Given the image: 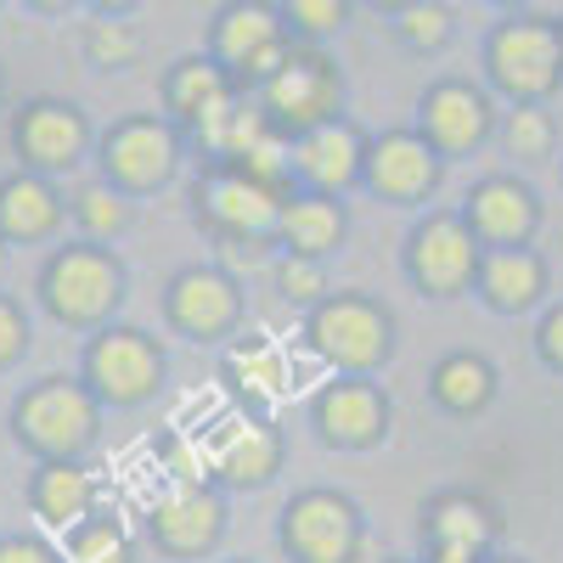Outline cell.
<instances>
[{
	"label": "cell",
	"instance_id": "60d3db41",
	"mask_svg": "<svg viewBox=\"0 0 563 563\" xmlns=\"http://www.w3.org/2000/svg\"><path fill=\"white\" fill-rule=\"evenodd\" d=\"M0 102H7V74H0Z\"/></svg>",
	"mask_w": 563,
	"mask_h": 563
},
{
	"label": "cell",
	"instance_id": "9c48e42d",
	"mask_svg": "<svg viewBox=\"0 0 563 563\" xmlns=\"http://www.w3.org/2000/svg\"><path fill=\"white\" fill-rule=\"evenodd\" d=\"M97 175L108 186H119L124 198H153L180 175L186 164V135L164 119V113H130L113 119L108 130H97Z\"/></svg>",
	"mask_w": 563,
	"mask_h": 563
},
{
	"label": "cell",
	"instance_id": "7402d4cb",
	"mask_svg": "<svg viewBox=\"0 0 563 563\" xmlns=\"http://www.w3.org/2000/svg\"><path fill=\"white\" fill-rule=\"evenodd\" d=\"M63 225H68L63 180H45V175H29V169L0 175V243L7 249L57 243Z\"/></svg>",
	"mask_w": 563,
	"mask_h": 563
},
{
	"label": "cell",
	"instance_id": "5b68a950",
	"mask_svg": "<svg viewBox=\"0 0 563 563\" xmlns=\"http://www.w3.org/2000/svg\"><path fill=\"white\" fill-rule=\"evenodd\" d=\"M254 102L265 113V124L276 135H305V130H321L333 119H350L344 102H350V79L339 68V57L327 45H294L282 68L254 90Z\"/></svg>",
	"mask_w": 563,
	"mask_h": 563
},
{
	"label": "cell",
	"instance_id": "d6a6232c",
	"mask_svg": "<svg viewBox=\"0 0 563 563\" xmlns=\"http://www.w3.org/2000/svg\"><path fill=\"white\" fill-rule=\"evenodd\" d=\"M282 29H288L294 45H327V40H339L355 18L350 0H282Z\"/></svg>",
	"mask_w": 563,
	"mask_h": 563
},
{
	"label": "cell",
	"instance_id": "484cf974",
	"mask_svg": "<svg viewBox=\"0 0 563 563\" xmlns=\"http://www.w3.org/2000/svg\"><path fill=\"white\" fill-rule=\"evenodd\" d=\"M474 294L496 316H525L547 299V260L536 249H485Z\"/></svg>",
	"mask_w": 563,
	"mask_h": 563
},
{
	"label": "cell",
	"instance_id": "603a6c76",
	"mask_svg": "<svg viewBox=\"0 0 563 563\" xmlns=\"http://www.w3.org/2000/svg\"><path fill=\"white\" fill-rule=\"evenodd\" d=\"M158 97H164V119H169L186 141H192L231 97H243V90L225 79V68H220L209 52H186V57H175V63L164 68Z\"/></svg>",
	"mask_w": 563,
	"mask_h": 563
},
{
	"label": "cell",
	"instance_id": "7c38bea8",
	"mask_svg": "<svg viewBox=\"0 0 563 563\" xmlns=\"http://www.w3.org/2000/svg\"><path fill=\"white\" fill-rule=\"evenodd\" d=\"M243 316H249L243 282L214 260L180 265L164 282V327L192 344H231L243 333Z\"/></svg>",
	"mask_w": 563,
	"mask_h": 563
},
{
	"label": "cell",
	"instance_id": "4316f807",
	"mask_svg": "<svg viewBox=\"0 0 563 563\" xmlns=\"http://www.w3.org/2000/svg\"><path fill=\"white\" fill-rule=\"evenodd\" d=\"M225 384L243 400V411H260L265 400L282 395V384H288V355H282L265 333H238L225 344Z\"/></svg>",
	"mask_w": 563,
	"mask_h": 563
},
{
	"label": "cell",
	"instance_id": "ba28073f",
	"mask_svg": "<svg viewBox=\"0 0 563 563\" xmlns=\"http://www.w3.org/2000/svg\"><path fill=\"white\" fill-rule=\"evenodd\" d=\"M276 547L288 563H361L366 512L339 485H305L276 512Z\"/></svg>",
	"mask_w": 563,
	"mask_h": 563
},
{
	"label": "cell",
	"instance_id": "52a82bcc",
	"mask_svg": "<svg viewBox=\"0 0 563 563\" xmlns=\"http://www.w3.org/2000/svg\"><path fill=\"white\" fill-rule=\"evenodd\" d=\"M79 378L85 389L102 400V411H135L158 400L164 378H169V355L164 344L135 321H113L102 333H90L79 350Z\"/></svg>",
	"mask_w": 563,
	"mask_h": 563
},
{
	"label": "cell",
	"instance_id": "83f0119b",
	"mask_svg": "<svg viewBox=\"0 0 563 563\" xmlns=\"http://www.w3.org/2000/svg\"><path fill=\"white\" fill-rule=\"evenodd\" d=\"M429 395L451 417H479L496 400V366H490V355H479V350L440 355L434 372H429Z\"/></svg>",
	"mask_w": 563,
	"mask_h": 563
},
{
	"label": "cell",
	"instance_id": "e575fe53",
	"mask_svg": "<svg viewBox=\"0 0 563 563\" xmlns=\"http://www.w3.org/2000/svg\"><path fill=\"white\" fill-rule=\"evenodd\" d=\"M552 141H558V124H552L547 108H512L501 119V147H507V158H519V164L552 158Z\"/></svg>",
	"mask_w": 563,
	"mask_h": 563
},
{
	"label": "cell",
	"instance_id": "44dd1931",
	"mask_svg": "<svg viewBox=\"0 0 563 563\" xmlns=\"http://www.w3.org/2000/svg\"><path fill=\"white\" fill-rule=\"evenodd\" d=\"M462 220L479 238V249H530L536 225H541V198L519 175H485L467 186Z\"/></svg>",
	"mask_w": 563,
	"mask_h": 563
},
{
	"label": "cell",
	"instance_id": "9a60e30c",
	"mask_svg": "<svg viewBox=\"0 0 563 563\" xmlns=\"http://www.w3.org/2000/svg\"><path fill=\"white\" fill-rule=\"evenodd\" d=\"M198 445H203V474L220 490H265L288 462V434L265 411H243V406L225 411Z\"/></svg>",
	"mask_w": 563,
	"mask_h": 563
},
{
	"label": "cell",
	"instance_id": "5bb4252c",
	"mask_svg": "<svg viewBox=\"0 0 563 563\" xmlns=\"http://www.w3.org/2000/svg\"><path fill=\"white\" fill-rule=\"evenodd\" d=\"M225 525H231L225 490L209 485V479H175L147 507V541L169 563H203V558H214L220 541H225Z\"/></svg>",
	"mask_w": 563,
	"mask_h": 563
},
{
	"label": "cell",
	"instance_id": "8d00e7d4",
	"mask_svg": "<svg viewBox=\"0 0 563 563\" xmlns=\"http://www.w3.org/2000/svg\"><path fill=\"white\" fill-rule=\"evenodd\" d=\"M0 563H63V547L18 530V536H0Z\"/></svg>",
	"mask_w": 563,
	"mask_h": 563
},
{
	"label": "cell",
	"instance_id": "b9f144b4",
	"mask_svg": "<svg viewBox=\"0 0 563 563\" xmlns=\"http://www.w3.org/2000/svg\"><path fill=\"white\" fill-rule=\"evenodd\" d=\"M384 563H417V558H384Z\"/></svg>",
	"mask_w": 563,
	"mask_h": 563
},
{
	"label": "cell",
	"instance_id": "f35d334b",
	"mask_svg": "<svg viewBox=\"0 0 563 563\" xmlns=\"http://www.w3.org/2000/svg\"><path fill=\"white\" fill-rule=\"evenodd\" d=\"M7 265H12V249H7V243H0V282H7Z\"/></svg>",
	"mask_w": 563,
	"mask_h": 563
},
{
	"label": "cell",
	"instance_id": "277c9868",
	"mask_svg": "<svg viewBox=\"0 0 563 563\" xmlns=\"http://www.w3.org/2000/svg\"><path fill=\"white\" fill-rule=\"evenodd\" d=\"M305 344L333 378H378L395 361V310L361 288H339L305 316Z\"/></svg>",
	"mask_w": 563,
	"mask_h": 563
},
{
	"label": "cell",
	"instance_id": "74e56055",
	"mask_svg": "<svg viewBox=\"0 0 563 563\" xmlns=\"http://www.w3.org/2000/svg\"><path fill=\"white\" fill-rule=\"evenodd\" d=\"M536 355H541L552 372H563V305H552V310L541 316V327H536Z\"/></svg>",
	"mask_w": 563,
	"mask_h": 563
},
{
	"label": "cell",
	"instance_id": "6da1fadb",
	"mask_svg": "<svg viewBox=\"0 0 563 563\" xmlns=\"http://www.w3.org/2000/svg\"><path fill=\"white\" fill-rule=\"evenodd\" d=\"M34 299L57 327H74V333L90 339V333H102V327L119 321V310L130 299V271H124L119 249L68 238L40 260Z\"/></svg>",
	"mask_w": 563,
	"mask_h": 563
},
{
	"label": "cell",
	"instance_id": "7a4b0ae2",
	"mask_svg": "<svg viewBox=\"0 0 563 563\" xmlns=\"http://www.w3.org/2000/svg\"><path fill=\"white\" fill-rule=\"evenodd\" d=\"M288 198H294L288 186H271L238 164H203L192 192H186L198 231H209L238 260H265L276 249V220H282V203Z\"/></svg>",
	"mask_w": 563,
	"mask_h": 563
},
{
	"label": "cell",
	"instance_id": "ffe728a7",
	"mask_svg": "<svg viewBox=\"0 0 563 563\" xmlns=\"http://www.w3.org/2000/svg\"><path fill=\"white\" fill-rule=\"evenodd\" d=\"M366 130L355 119H333L321 130H305L288 141V175L294 192H321V198H350L366 175Z\"/></svg>",
	"mask_w": 563,
	"mask_h": 563
},
{
	"label": "cell",
	"instance_id": "4dcf8cb0",
	"mask_svg": "<svg viewBox=\"0 0 563 563\" xmlns=\"http://www.w3.org/2000/svg\"><path fill=\"white\" fill-rule=\"evenodd\" d=\"M79 52H85V63L90 68H102V74H124V68H135L141 63V29L124 18V12H97L85 23V34H79Z\"/></svg>",
	"mask_w": 563,
	"mask_h": 563
},
{
	"label": "cell",
	"instance_id": "2e32d148",
	"mask_svg": "<svg viewBox=\"0 0 563 563\" xmlns=\"http://www.w3.org/2000/svg\"><path fill=\"white\" fill-rule=\"evenodd\" d=\"M310 429L327 451H378L395 429V400L378 378H327L310 395Z\"/></svg>",
	"mask_w": 563,
	"mask_h": 563
},
{
	"label": "cell",
	"instance_id": "8992f818",
	"mask_svg": "<svg viewBox=\"0 0 563 563\" xmlns=\"http://www.w3.org/2000/svg\"><path fill=\"white\" fill-rule=\"evenodd\" d=\"M485 79L512 108H541L563 85V34L558 18L507 12L485 34Z\"/></svg>",
	"mask_w": 563,
	"mask_h": 563
},
{
	"label": "cell",
	"instance_id": "f546056e",
	"mask_svg": "<svg viewBox=\"0 0 563 563\" xmlns=\"http://www.w3.org/2000/svg\"><path fill=\"white\" fill-rule=\"evenodd\" d=\"M63 563H135V541L113 507H97L63 536Z\"/></svg>",
	"mask_w": 563,
	"mask_h": 563
},
{
	"label": "cell",
	"instance_id": "cb8c5ba5",
	"mask_svg": "<svg viewBox=\"0 0 563 563\" xmlns=\"http://www.w3.org/2000/svg\"><path fill=\"white\" fill-rule=\"evenodd\" d=\"M350 238V203L344 198H321V192H294L282 203L276 220V254L294 260H333Z\"/></svg>",
	"mask_w": 563,
	"mask_h": 563
},
{
	"label": "cell",
	"instance_id": "1f68e13d",
	"mask_svg": "<svg viewBox=\"0 0 563 563\" xmlns=\"http://www.w3.org/2000/svg\"><path fill=\"white\" fill-rule=\"evenodd\" d=\"M389 34L406 45V52L429 57V52H445L451 45L456 12L440 7V0H400V7H389Z\"/></svg>",
	"mask_w": 563,
	"mask_h": 563
},
{
	"label": "cell",
	"instance_id": "30bf717a",
	"mask_svg": "<svg viewBox=\"0 0 563 563\" xmlns=\"http://www.w3.org/2000/svg\"><path fill=\"white\" fill-rule=\"evenodd\" d=\"M479 238L467 231L462 209H429L400 243V271L422 299H462L479 276Z\"/></svg>",
	"mask_w": 563,
	"mask_h": 563
},
{
	"label": "cell",
	"instance_id": "f1b7e54d",
	"mask_svg": "<svg viewBox=\"0 0 563 563\" xmlns=\"http://www.w3.org/2000/svg\"><path fill=\"white\" fill-rule=\"evenodd\" d=\"M68 220L79 225V243H97V249H113L124 231L135 225V198H124L119 186H108L102 175L85 180L68 192Z\"/></svg>",
	"mask_w": 563,
	"mask_h": 563
},
{
	"label": "cell",
	"instance_id": "8fae6325",
	"mask_svg": "<svg viewBox=\"0 0 563 563\" xmlns=\"http://www.w3.org/2000/svg\"><path fill=\"white\" fill-rule=\"evenodd\" d=\"M203 52L225 68V79L254 97V90L282 68V57L294 52L288 29H282V12L265 7V0H231L209 18V34H203Z\"/></svg>",
	"mask_w": 563,
	"mask_h": 563
},
{
	"label": "cell",
	"instance_id": "e0dca14e",
	"mask_svg": "<svg viewBox=\"0 0 563 563\" xmlns=\"http://www.w3.org/2000/svg\"><path fill=\"white\" fill-rule=\"evenodd\" d=\"M501 519L479 490H434L417 507V563H485L496 552Z\"/></svg>",
	"mask_w": 563,
	"mask_h": 563
},
{
	"label": "cell",
	"instance_id": "d4e9b609",
	"mask_svg": "<svg viewBox=\"0 0 563 563\" xmlns=\"http://www.w3.org/2000/svg\"><path fill=\"white\" fill-rule=\"evenodd\" d=\"M97 507H102V490H97V474H90L85 462H34V474H29V512L45 530L68 536Z\"/></svg>",
	"mask_w": 563,
	"mask_h": 563
},
{
	"label": "cell",
	"instance_id": "d6986e66",
	"mask_svg": "<svg viewBox=\"0 0 563 563\" xmlns=\"http://www.w3.org/2000/svg\"><path fill=\"white\" fill-rule=\"evenodd\" d=\"M440 175H445V158L422 141L411 124L400 130H378L366 141V175H361V192H372L378 203H395V209H417L440 192Z\"/></svg>",
	"mask_w": 563,
	"mask_h": 563
},
{
	"label": "cell",
	"instance_id": "7bdbcfd3",
	"mask_svg": "<svg viewBox=\"0 0 563 563\" xmlns=\"http://www.w3.org/2000/svg\"><path fill=\"white\" fill-rule=\"evenodd\" d=\"M225 563H254V558H225Z\"/></svg>",
	"mask_w": 563,
	"mask_h": 563
},
{
	"label": "cell",
	"instance_id": "d590c367",
	"mask_svg": "<svg viewBox=\"0 0 563 563\" xmlns=\"http://www.w3.org/2000/svg\"><path fill=\"white\" fill-rule=\"evenodd\" d=\"M29 350H34V321H29L23 299L0 294V372L23 366V355H29Z\"/></svg>",
	"mask_w": 563,
	"mask_h": 563
},
{
	"label": "cell",
	"instance_id": "ee69618b",
	"mask_svg": "<svg viewBox=\"0 0 563 563\" xmlns=\"http://www.w3.org/2000/svg\"><path fill=\"white\" fill-rule=\"evenodd\" d=\"M558 34H563V23H558Z\"/></svg>",
	"mask_w": 563,
	"mask_h": 563
},
{
	"label": "cell",
	"instance_id": "ac0fdd59",
	"mask_svg": "<svg viewBox=\"0 0 563 563\" xmlns=\"http://www.w3.org/2000/svg\"><path fill=\"white\" fill-rule=\"evenodd\" d=\"M440 158H467L474 147L496 135V102L490 90L462 79V74H445L434 79L429 90L417 97V124H411Z\"/></svg>",
	"mask_w": 563,
	"mask_h": 563
},
{
	"label": "cell",
	"instance_id": "3957f363",
	"mask_svg": "<svg viewBox=\"0 0 563 563\" xmlns=\"http://www.w3.org/2000/svg\"><path fill=\"white\" fill-rule=\"evenodd\" d=\"M102 400L85 389L79 372H45L12 400V440L34 462H85L102 440Z\"/></svg>",
	"mask_w": 563,
	"mask_h": 563
},
{
	"label": "cell",
	"instance_id": "ab89813d",
	"mask_svg": "<svg viewBox=\"0 0 563 563\" xmlns=\"http://www.w3.org/2000/svg\"><path fill=\"white\" fill-rule=\"evenodd\" d=\"M485 563H525V558H507V552H490Z\"/></svg>",
	"mask_w": 563,
	"mask_h": 563
},
{
	"label": "cell",
	"instance_id": "4fadbf2b",
	"mask_svg": "<svg viewBox=\"0 0 563 563\" xmlns=\"http://www.w3.org/2000/svg\"><path fill=\"white\" fill-rule=\"evenodd\" d=\"M12 153H18V169L63 180L79 164H90L97 130H90V113L68 97H29L12 113Z\"/></svg>",
	"mask_w": 563,
	"mask_h": 563
},
{
	"label": "cell",
	"instance_id": "836d02e7",
	"mask_svg": "<svg viewBox=\"0 0 563 563\" xmlns=\"http://www.w3.org/2000/svg\"><path fill=\"white\" fill-rule=\"evenodd\" d=\"M271 282H276V299L282 305H299L305 316L333 294V276H327L321 260H294V254H276L271 260Z\"/></svg>",
	"mask_w": 563,
	"mask_h": 563
}]
</instances>
